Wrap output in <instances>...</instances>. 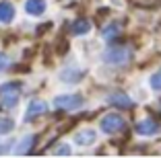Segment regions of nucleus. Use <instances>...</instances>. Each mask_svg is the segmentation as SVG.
Instances as JSON below:
<instances>
[{
	"label": "nucleus",
	"instance_id": "obj_1",
	"mask_svg": "<svg viewBox=\"0 0 161 158\" xmlns=\"http://www.w3.org/2000/svg\"><path fill=\"white\" fill-rule=\"evenodd\" d=\"M19 84L14 82H4L0 84V105L4 109H14L17 107V103H19Z\"/></svg>",
	"mask_w": 161,
	"mask_h": 158
},
{
	"label": "nucleus",
	"instance_id": "obj_2",
	"mask_svg": "<svg viewBox=\"0 0 161 158\" xmlns=\"http://www.w3.org/2000/svg\"><path fill=\"white\" fill-rule=\"evenodd\" d=\"M130 60V49L124 45H112L103 51V62L108 66H122Z\"/></svg>",
	"mask_w": 161,
	"mask_h": 158
},
{
	"label": "nucleus",
	"instance_id": "obj_3",
	"mask_svg": "<svg viewBox=\"0 0 161 158\" xmlns=\"http://www.w3.org/2000/svg\"><path fill=\"white\" fill-rule=\"evenodd\" d=\"M124 125H126V121H124V117L120 113H108V115H103L99 119V130L103 134H109V135L122 131Z\"/></svg>",
	"mask_w": 161,
	"mask_h": 158
},
{
	"label": "nucleus",
	"instance_id": "obj_4",
	"mask_svg": "<svg viewBox=\"0 0 161 158\" xmlns=\"http://www.w3.org/2000/svg\"><path fill=\"white\" fill-rule=\"evenodd\" d=\"M54 107L60 109V111H76V109L83 107V97L76 93L70 94H58L54 99Z\"/></svg>",
	"mask_w": 161,
	"mask_h": 158
},
{
	"label": "nucleus",
	"instance_id": "obj_5",
	"mask_svg": "<svg viewBox=\"0 0 161 158\" xmlns=\"http://www.w3.org/2000/svg\"><path fill=\"white\" fill-rule=\"evenodd\" d=\"M47 111V103L46 101H39V99H35V101H31L27 105V111H25V121H33L37 119L39 115H43V113Z\"/></svg>",
	"mask_w": 161,
	"mask_h": 158
},
{
	"label": "nucleus",
	"instance_id": "obj_6",
	"mask_svg": "<svg viewBox=\"0 0 161 158\" xmlns=\"http://www.w3.org/2000/svg\"><path fill=\"white\" fill-rule=\"evenodd\" d=\"M134 131H136L138 135H142V138H151V135L159 134V123L153 121V119H142V121L136 123Z\"/></svg>",
	"mask_w": 161,
	"mask_h": 158
},
{
	"label": "nucleus",
	"instance_id": "obj_7",
	"mask_svg": "<svg viewBox=\"0 0 161 158\" xmlns=\"http://www.w3.org/2000/svg\"><path fill=\"white\" fill-rule=\"evenodd\" d=\"M108 103L114 105L116 109H128L132 107V99L128 97L126 93H109L108 94Z\"/></svg>",
	"mask_w": 161,
	"mask_h": 158
},
{
	"label": "nucleus",
	"instance_id": "obj_8",
	"mask_svg": "<svg viewBox=\"0 0 161 158\" xmlns=\"http://www.w3.org/2000/svg\"><path fill=\"white\" fill-rule=\"evenodd\" d=\"M83 70H79V68H64L60 72V80L62 82H66V84H76V82H80L83 80Z\"/></svg>",
	"mask_w": 161,
	"mask_h": 158
},
{
	"label": "nucleus",
	"instance_id": "obj_9",
	"mask_svg": "<svg viewBox=\"0 0 161 158\" xmlns=\"http://www.w3.org/2000/svg\"><path fill=\"white\" fill-rule=\"evenodd\" d=\"M25 13L29 17H42L46 13V0H27L25 2Z\"/></svg>",
	"mask_w": 161,
	"mask_h": 158
},
{
	"label": "nucleus",
	"instance_id": "obj_10",
	"mask_svg": "<svg viewBox=\"0 0 161 158\" xmlns=\"http://www.w3.org/2000/svg\"><path fill=\"white\" fill-rule=\"evenodd\" d=\"M14 19V4L8 2V0H0V23H13Z\"/></svg>",
	"mask_w": 161,
	"mask_h": 158
},
{
	"label": "nucleus",
	"instance_id": "obj_11",
	"mask_svg": "<svg viewBox=\"0 0 161 158\" xmlns=\"http://www.w3.org/2000/svg\"><path fill=\"white\" fill-rule=\"evenodd\" d=\"M75 142L79 146H83V148H85V146H91V144H95V142H97V134H95L93 130H80L79 134L75 135Z\"/></svg>",
	"mask_w": 161,
	"mask_h": 158
},
{
	"label": "nucleus",
	"instance_id": "obj_12",
	"mask_svg": "<svg viewBox=\"0 0 161 158\" xmlns=\"http://www.w3.org/2000/svg\"><path fill=\"white\" fill-rule=\"evenodd\" d=\"M33 142H35V135H25L19 144L14 146V154H25V152H29V150L33 148Z\"/></svg>",
	"mask_w": 161,
	"mask_h": 158
},
{
	"label": "nucleus",
	"instance_id": "obj_13",
	"mask_svg": "<svg viewBox=\"0 0 161 158\" xmlns=\"http://www.w3.org/2000/svg\"><path fill=\"white\" fill-rule=\"evenodd\" d=\"M89 31H91V23L87 19H76L72 23V33L75 35H87Z\"/></svg>",
	"mask_w": 161,
	"mask_h": 158
},
{
	"label": "nucleus",
	"instance_id": "obj_14",
	"mask_svg": "<svg viewBox=\"0 0 161 158\" xmlns=\"http://www.w3.org/2000/svg\"><path fill=\"white\" fill-rule=\"evenodd\" d=\"M14 130V121L8 117H0V135H6Z\"/></svg>",
	"mask_w": 161,
	"mask_h": 158
},
{
	"label": "nucleus",
	"instance_id": "obj_15",
	"mask_svg": "<svg viewBox=\"0 0 161 158\" xmlns=\"http://www.w3.org/2000/svg\"><path fill=\"white\" fill-rule=\"evenodd\" d=\"M120 33V27H118V23H112V25H108V27L101 31V37L103 39H114L116 35Z\"/></svg>",
	"mask_w": 161,
	"mask_h": 158
},
{
	"label": "nucleus",
	"instance_id": "obj_16",
	"mask_svg": "<svg viewBox=\"0 0 161 158\" xmlns=\"http://www.w3.org/2000/svg\"><path fill=\"white\" fill-rule=\"evenodd\" d=\"M136 6H142V8H155V6L161 4V0H130Z\"/></svg>",
	"mask_w": 161,
	"mask_h": 158
},
{
	"label": "nucleus",
	"instance_id": "obj_17",
	"mask_svg": "<svg viewBox=\"0 0 161 158\" xmlns=\"http://www.w3.org/2000/svg\"><path fill=\"white\" fill-rule=\"evenodd\" d=\"M149 84H151V89L153 90H161V68L157 70L155 74L149 78Z\"/></svg>",
	"mask_w": 161,
	"mask_h": 158
},
{
	"label": "nucleus",
	"instance_id": "obj_18",
	"mask_svg": "<svg viewBox=\"0 0 161 158\" xmlns=\"http://www.w3.org/2000/svg\"><path fill=\"white\" fill-rule=\"evenodd\" d=\"M6 68H8V56L0 51V72H2V70H6Z\"/></svg>",
	"mask_w": 161,
	"mask_h": 158
},
{
	"label": "nucleus",
	"instance_id": "obj_19",
	"mask_svg": "<svg viewBox=\"0 0 161 158\" xmlns=\"http://www.w3.org/2000/svg\"><path fill=\"white\" fill-rule=\"evenodd\" d=\"M54 154H70V146H68V144H62V146H58V148L54 150Z\"/></svg>",
	"mask_w": 161,
	"mask_h": 158
}]
</instances>
